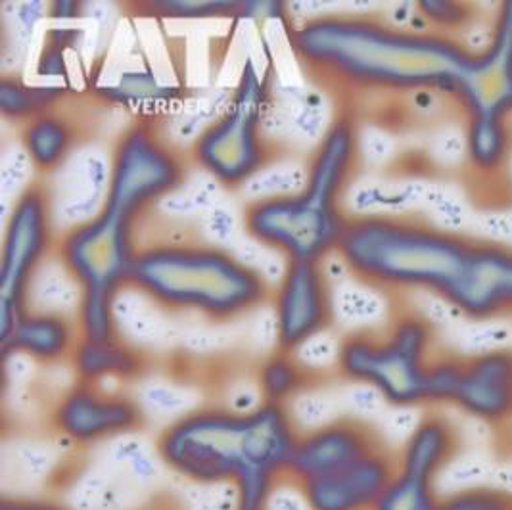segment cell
Returning a JSON list of instances; mask_svg holds the SVG:
<instances>
[{
	"label": "cell",
	"instance_id": "2",
	"mask_svg": "<svg viewBox=\"0 0 512 510\" xmlns=\"http://www.w3.org/2000/svg\"><path fill=\"white\" fill-rule=\"evenodd\" d=\"M300 434L288 409L263 403L254 411L196 409L167 424L158 457L177 476L202 486H231L240 507H267L288 478Z\"/></svg>",
	"mask_w": 512,
	"mask_h": 510
},
{
	"label": "cell",
	"instance_id": "20",
	"mask_svg": "<svg viewBox=\"0 0 512 510\" xmlns=\"http://www.w3.org/2000/svg\"><path fill=\"white\" fill-rule=\"evenodd\" d=\"M25 152L43 171H52L73 150L71 127L60 117L43 114L29 121L24 133Z\"/></svg>",
	"mask_w": 512,
	"mask_h": 510
},
{
	"label": "cell",
	"instance_id": "19",
	"mask_svg": "<svg viewBox=\"0 0 512 510\" xmlns=\"http://www.w3.org/2000/svg\"><path fill=\"white\" fill-rule=\"evenodd\" d=\"M466 158L480 173H497L511 156L509 121L466 119Z\"/></svg>",
	"mask_w": 512,
	"mask_h": 510
},
{
	"label": "cell",
	"instance_id": "29",
	"mask_svg": "<svg viewBox=\"0 0 512 510\" xmlns=\"http://www.w3.org/2000/svg\"><path fill=\"white\" fill-rule=\"evenodd\" d=\"M0 510H71L62 507V505H56V503H50V501H39V499H2V505Z\"/></svg>",
	"mask_w": 512,
	"mask_h": 510
},
{
	"label": "cell",
	"instance_id": "21",
	"mask_svg": "<svg viewBox=\"0 0 512 510\" xmlns=\"http://www.w3.org/2000/svg\"><path fill=\"white\" fill-rule=\"evenodd\" d=\"M307 369L296 359L294 353L277 351L259 369L257 388L265 403H280L300 394L307 384Z\"/></svg>",
	"mask_w": 512,
	"mask_h": 510
},
{
	"label": "cell",
	"instance_id": "16",
	"mask_svg": "<svg viewBox=\"0 0 512 510\" xmlns=\"http://www.w3.org/2000/svg\"><path fill=\"white\" fill-rule=\"evenodd\" d=\"M77 344L75 328L68 317L39 311H25L16 325L2 336L6 355L41 363L64 361L73 355Z\"/></svg>",
	"mask_w": 512,
	"mask_h": 510
},
{
	"label": "cell",
	"instance_id": "17",
	"mask_svg": "<svg viewBox=\"0 0 512 510\" xmlns=\"http://www.w3.org/2000/svg\"><path fill=\"white\" fill-rule=\"evenodd\" d=\"M459 436L447 418L432 413L419 420L397 455V466L438 478L453 459Z\"/></svg>",
	"mask_w": 512,
	"mask_h": 510
},
{
	"label": "cell",
	"instance_id": "8",
	"mask_svg": "<svg viewBox=\"0 0 512 510\" xmlns=\"http://www.w3.org/2000/svg\"><path fill=\"white\" fill-rule=\"evenodd\" d=\"M453 102L466 119H511L512 0L497 6L486 45L470 52Z\"/></svg>",
	"mask_w": 512,
	"mask_h": 510
},
{
	"label": "cell",
	"instance_id": "11",
	"mask_svg": "<svg viewBox=\"0 0 512 510\" xmlns=\"http://www.w3.org/2000/svg\"><path fill=\"white\" fill-rule=\"evenodd\" d=\"M443 405L489 426L512 420V351L493 349L468 359L451 357Z\"/></svg>",
	"mask_w": 512,
	"mask_h": 510
},
{
	"label": "cell",
	"instance_id": "9",
	"mask_svg": "<svg viewBox=\"0 0 512 510\" xmlns=\"http://www.w3.org/2000/svg\"><path fill=\"white\" fill-rule=\"evenodd\" d=\"M52 223L41 186H31L18 198L2 254V336L25 313L27 282L48 255Z\"/></svg>",
	"mask_w": 512,
	"mask_h": 510
},
{
	"label": "cell",
	"instance_id": "7",
	"mask_svg": "<svg viewBox=\"0 0 512 510\" xmlns=\"http://www.w3.org/2000/svg\"><path fill=\"white\" fill-rule=\"evenodd\" d=\"M267 93V85L248 64L225 114L196 140L194 158L219 183L244 185L267 165L269 148L261 133Z\"/></svg>",
	"mask_w": 512,
	"mask_h": 510
},
{
	"label": "cell",
	"instance_id": "27",
	"mask_svg": "<svg viewBox=\"0 0 512 510\" xmlns=\"http://www.w3.org/2000/svg\"><path fill=\"white\" fill-rule=\"evenodd\" d=\"M29 171H33V162L25 150L12 152L10 158H6L2 167V186L4 192H12L14 188L20 190L29 179Z\"/></svg>",
	"mask_w": 512,
	"mask_h": 510
},
{
	"label": "cell",
	"instance_id": "1",
	"mask_svg": "<svg viewBox=\"0 0 512 510\" xmlns=\"http://www.w3.org/2000/svg\"><path fill=\"white\" fill-rule=\"evenodd\" d=\"M292 45L307 70L338 87L449 100L472 52L453 35L357 16L309 20Z\"/></svg>",
	"mask_w": 512,
	"mask_h": 510
},
{
	"label": "cell",
	"instance_id": "28",
	"mask_svg": "<svg viewBox=\"0 0 512 510\" xmlns=\"http://www.w3.org/2000/svg\"><path fill=\"white\" fill-rule=\"evenodd\" d=\"M206 232L217 244H229L234 238V217L225 208H213L206 217Z\"/></svg>",
	"mask_w": 512,
	"mask_h": 510
},
{
	"label": "cell",
	"instance_id": "24",
	"mask_svg": "<svg viewBox=\"0 0 512 510\" xmlns=\"http://www.w3.org/2000/svg\"><path fill=\"white\" fill-rule=\"evenodd\" d=\"M66 91L62 87H25L12 81L2 83V112L6 117H35L47 114L52 104L60 102Z\"/></svg>",
	"mask_w": 512,
	"mask_h": 510
},
{
	"label": "cell",
	"instance_id": "4",
	"mask_svg": "<svg viewBox=\"0 0 512 510\" xmlns=\"http://www.w3.org/2000/svg\"><path fill=\"white\" fill-rule=\"evenodd\" d=\"M357 152V135L350 119H336L315 150L302 192L254 202L246 208L248 236L292 261H319L334 250L348 221L340 194L350 179Z\"/></svg>",
	"mask_w": 512,
	"mask_h": 510
},
{
	"label": "cell",
	"instance_id": "22",
	"mask_svg": "<svg viewBox=\"0 0 512 510\" xmlns=\"http://www.w3.org/2000/svg\"><path fill=\"white\" fill-rule=\"evenodd\" d=\"M438 499L436 478L397 466L396 478L374 510H432Z\"/></svg>",
	"mask_w": 512,
	"mask_h": 510
},
{
	"label": "cell",
	"instance_id": "18",
	"mask_svg": "<svg viewBox=\"0 0 512 510\" xmlns=\"http://www.w3.org/2000/svg\"><path fill=\"white\" fill-rule=\"evenodd\" d=\"M79 382L100 386L106 380H131L140 376L144 359L139 351L112 340H81L71 355Z\"/></svg>",
	"mask_w": 512,
	"mask_h": 510
},
{
	"label": "cell",
	"instance_id": "30",
	"mask_svg": "<svg viewBox=\"0 0 512 510\" xmlns=\"http://www.w3.org/2000/svg\"><path fill=\"white\" fill-rule=\"evenodd\" d=\"M79 14V4L75 2H58L52 8V16H56L58 20H71Z\"/></svg>",
	"mask_w": 512,
	"mask_h": 510
},
{
	"label": "cell",
	"instance_id": "13",
	"mask_svg": "<svg viewBox=\"0 0 512 510\" xmlns=\"http://www.w3.org/2000/svg\"><path fill=\"white\" fill-rule=\"evenodd\" d=\"M142 422V409L137 401L85 382L62 395L52 415L56 432L81 445L127 436Z\"/></svg>",
	"mask_w": 512,
	"mask_h": 510
},
{
	"label": "cell",
	"instance_id": "15",
	"mask_svg": "<svg viewBox=\"0 0 512 510\" xmlns=\"http://www.w3.org/2000/svg\"><path fill=\"white\" fill-rule=\"evenodd\" d=\"M386 447L373 430L351 418L332 420L309 434H300L288 480L296 486L342 466L361 461L374 451Z\"/></svg>",
	"mask_w": 512,
	"mask_h": 510
},
{
	"label": "cell",
	"instance_id": "5",
	"mask_svg": "<svg viewBox=\"0 0 512 510\" xmlns=\"http://www.w3.org/2000/svg\"><path fill=\"white\" fill-rule=\"evenodd\" d=\"M129 284L163 309L200 313L211 321L244 317L271 294L256 269L215 246L140 250L131 265Z\"/></svg>",
	"mask_w": 512,
	"mask_h": 510
},
{
	"label": "cell",
	"instance_id": "31",
	"mask_svg": "<svg viewBox=\"0 0 512 510\" xmlns=\"http://www.w3.org/2000/svg\"><path fill=\"white\" fill-rule=\"evenodd\" d=\"M234 510H267V507H240V505H236Z\"/></svg>",
	"mask_w": 512,
	"mask_h": 510
},
{
	"label": "cell",
	"instance_id": "3",
	"mask_svg": "<svg viewBox=\"0 0 512 510\" xmlns=\"http://www.w3.org/2000/svg\"><path fill=\"white\" fill-rule=\"evenodd\" d=\"M476 238L424 221L369 213L348 217L336 250L351 275L380 292L430 294L453 307L465 286Z\"/></svg>",
	"mask_w": 512,
	"mask_h": 510
},
{
	"label": "cell",
	"instance_id": "26",
	"mask_svg": "<svg viewBox=\"0 0 512 510\" xmlns=\"http://www.w3.org/2000/svg\"><path fill=\"white\" fill-rule=\"evenodd\" d=\"M417 12L426 29L443 33V35H453V37H455V31L470 24V18H472V8L468 4L447 2V0L420 2Z\"/></svg>",
	"mask_w": 512,
	"mask_h": 510
},
{
	"label": "cell",
	"instance_id": "6",
	"mask_svg": "<svg viewBox=\"0 0 512 510\" xmlns=\"http://www.w3.org/2000/svg\"><path fill=\"white\" fill-rule=\"evenodd\" d=\"M430 323L405 313L384 332L359 330L340 342L336 367L344 378L373 390L397 409L430 407L434 361Z\"/></svg>",
	"mask_w": 512,
	"mask_h": 510
},
{
	"label": "cell",
	"instance_id": "23",
	"mask_svg": "<svg viewBox=\"0 0 512 510\" xmlns=\"http://www.w3.org/2000/svg\"><path fill=\"white\" fill-rule=\"evenodd\" d=\"M309 179V163H267L261 167L252 179L242 185V194L252 198L254 202L286 198L302 192ZM252 202V204H254Z\"/></svg>",
	"mask_w": 512,
	"mask_h": 510
},
{
	"label": "cell",
	"instance_id": "12",
	"mask_svg": "<svg viewBox=\"0 0 512 510\" xmlns=\"http://www.w3.org/2000/svg\"><path fill=\"white\" fill-rule=\"evenodd\" d=\"M332 319V286L319 261H292L275 292L277 349L298 351L325 334Z\"/></svg>",
	"mask_w": 512,
	"mask_h": 510
},
{
	"label": "cell",
	"instance_id": "10",
	"mask_svg": "<svg viewBox=\"0 0 512 510\" xmlns=\"http://www.w3.org/2000/svg\"><path fill=\"white\" fill-rule=\"evenodd\" d=\"M48 175L47 186L41 188L47 198L52 231L66 227L71 232L98 217L112 181V165L100 148L94 144L73 148Z\"/></svg>",
	"mask_w": 512,
	"mask_h": 510
},
{
	"label": "cell",
	"instance_id": "25",
	"mask_svg": "<svg viewBox=\"0 0 512 510\" xmlns=\"http://www.w3.org/2000/svg\"><path fill=\"white\" fill-rule=\"evenodd\" d=\"M432 510H512V493L497 487H465L438 495Z\"/></svg>",
	"mask_w": 512,
	"mask_h": 510
},
{
	"label": "cell",
	"instance_id": "14",
	"mask_svg": "<svg viewBox=\"0 0 512 510\" xmlns=\"http://www.w3.org/2000/svg\"><path fill=\"white\" fill-rule=\"evenodd\" d=\"M397 474V455L386 447L369 457L298 484L309 510H374Z\"/></svg>",
	"mask_w": 512,
	"mask_h": 510
}]
</instances>
